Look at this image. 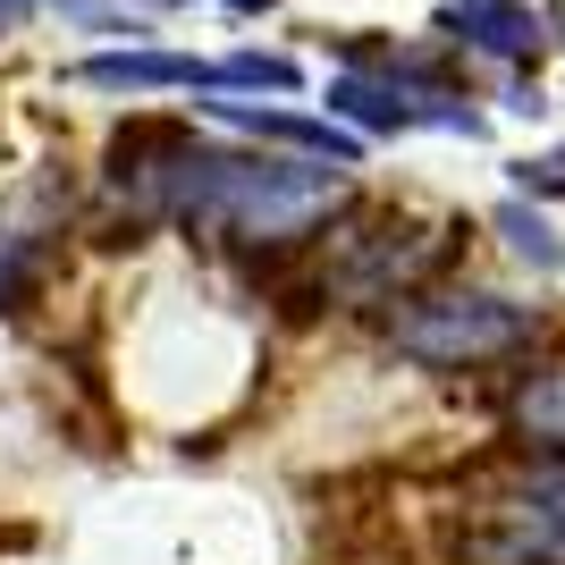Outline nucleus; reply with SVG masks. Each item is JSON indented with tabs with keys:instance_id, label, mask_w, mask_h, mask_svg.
Here are the masks:
<instances>
[{
	"instance_id": "1",
	"label": "nucleus",
	"mask_w": 565,
	"mask_h": 565,
	"mask_svg": "<svg viewBox=\"0 0 565 565\" xmlns=\"http://www.w3.org/2000/svg\"><path fill=\"white\" fill-rule=\"evenodd\" d=\"M532 330H541L532 305H507V296H430L388 321L397 354L414 363H490V354H515Z\"/></svg>"
},
{
	"instance_id": "2",
	"label": "nucleus",
	"mask_w": 565,
	"mask_h": 565,
	"mask_svg": "<svg viewBox=\"0 0 565 565\" xmlns=\"http://www.w3.org/2000/svg\"><path fill=\"white\" fill-rule=\"evenodd\" d=\"M330 118L372 127V136H405V127H465V136H481V118H472L465 102L397 94V85H372V76H338V85H330Z\"/></svg>"
},
{
	"instance_id": "3",
	"label": "nucleus",
	"mask_w": 565,
	"mask_h": 565,
	"mask_svg": "<svg viewBox=\"0 0 565 565\" xmlns=\"http://www.w3.org/2000/svg\"><path fill=\"white\" fill-rule=\"evenodd\" d=\"M85 85L110 94H152V85H186V94H228V60H186V51H102L85 60Z\"/></svg>"
},
{
	"instance_id": "4",
	"label": "nucleus",
	"mask_w": 565,
	"mask_h": 565,
	"mask_svg": "<svg viewBox=\"0 0 565 565\" xmlns=\"http://www.w3.org/2000/svg\"><path fill=\"white\" fill-rule=\"evenodd\" d=\"M448 25L490 60H532L541 51V9L532 0H448Z\"/></svg>"
},
{
	"instance_id": "5",
	"label": "nucleus",
	"mask_w": 565,
	"mask_h": 565,
	"mask_svg": "<svg viewBox=\"0 0 565 565\" xmlns=\"http://www.w3.org/2000/svg\"><path fill=\"white\" fill-rule=\"evenodd\" d=\"M220 118H236L245 136H270V143H296V152H312V161H354L363 143H354V127H338V118H287V110H254V102H212Z\"/></svg>"
},
{
	"instance_id": "6",
	"label": "nucleus",
	"mask_w": 565,
	"mask_h": 565,
	"mask_svg": "<svg viewBox=\"0 0 565 565\" xmlns=\"http://www.w3.org/2000/svg\"><path fill=\"white\" fill-rule=\"evenodd\" d=\"M515 430L532 439V448H565V372H541L515 397Z\"/></svg>"
},
{
	"instance_id": "7",
	"label": "nucleus",
	"mask_w": 565,
	"mask_h": 565,
	"mask_svg": "<svg viewBox=\"0 0 565 565\" xmlns=\"http://www.w3.org/2000/svg\"><path fill=\"white\" fill-rule=\"evenodd\" d=\"M498 228H507V245H515L532 270H565V245H557V228H548L541 212H523V203H507L498 212Z\"/></svg>"
},
{
	"instance_id": "8",
	"label": "nucleus",
	"mask_w": 565,
	"mask_h": 565,
	"mask_svg": "<svg viewBox=\"0 0 565 565\" xmlns=\"http://www.w3.org/2000/svg\"><path fill=\"white\" fill-rule=\"evenodd\" d=\"M9 296H18V245L0 236V305H9Z\"/></svg>"
},
{
	"instance_id": "9",
	"label": "nucleus",
	"mask_w": 565,
	"mask_h": 565,
	"mask_svg": "<svg viewBox=\"0 0 565 565\" xmlns=\"http://www.w3.org/2000/svg\"><path fill=\"white\" fill-rule=\"evenodd\" d=\"M541 507H548V515H565V472H548V481H541Z\"/></svg>"
},
{
	"instance_id": "10",
	"label": "nucleus",
	"mask_w": 565,
	"mask_h": 565,
	"mask_svg": "<svg viewBox=\"0 0 565 565\" xmlns=\"http://www.w3.org/2000/svg\"><path fill=\"white\" fill-rule=\"evenodd\" d=\"M220 9H236V18H254V9H270V0H220Z\"/></svg>"
},
{
	"instance_id": "11",
	"label": "nucleus",
	"mask_w": 565,
	"mask_h": 565,
	"mask_svg": "<svg viewBox=\"0 0 565 565\" xmlns=\"http://www.w3.org/2000/svg\"><path fill=\"white\" fill-rule=\"evenodd\" d=\"M9 9H25V0H0V18H9Z\"/></svg>"
}]
</instances>
